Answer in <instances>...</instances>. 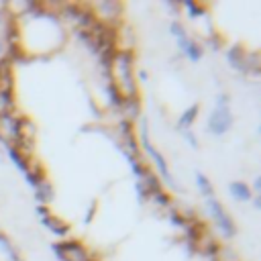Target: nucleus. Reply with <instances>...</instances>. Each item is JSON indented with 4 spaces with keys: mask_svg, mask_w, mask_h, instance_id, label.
<instances>
[{
    "mask_svg": "<svg viewBox=\"0 0 261 261\" xmlns=\"http://www.w3.org/2000/svg\"><path fill=\"white\" fill-rule=\"evenodd\" d=\"M116 133H118V137H120V139H126V137L137 135V133H135V124H133V122H128V120H122V118L116 122Z\"/></svg>",
    "mask_w": 261,
    "mask_h": 261,
    "instance_id": "28",
    "label": "nucleus"
},
{
    "mask_svg": "<svg viewBox=\"0 0 261 261\" xmlns=\"http://www.w3.org/2000/svg\"><path fill=\"white\" fill-rule=\"evenodd\" d=\"M94 16L108 24V27H116L120 29V22H122V14H124V4L122 2H112V0H104V2H94L90 4Z\"/></svg>",
    "mask_w": 261,
    "mask_h": 261,
    "instance_id": "5",
    "label": "nucleus"
},
{
    "mask_svg": "<svg viewBox=\"0 0 261 261\" xmlns=\"http://www.w3.org/2000/svg\"><path fill=\"white\" fill-rule=\"evenodd\" d=\"M222 45H224V39H222L218 33H210V35H208V47H210V49L218 51V49H222Z\"/></svg>",
    "mask_w": 261,
    "mask_h": 261,
    "instance_id": "29",
    "label": "nucleus"
},
{
    "mask_svg": "<svg viewBox=\"0 0 261 261\" xmlns=\"http://www.w3.org/2000/svg\"><path fill=\"white\" fill-rule=\"evenodd\" d=\"M261 69V55L259 51H247L245 53V73H259Z\"/></svg>",
    "mask_w": 261,
    "mask_h": 261,
    "instance_id": "24",
    "label": "nucleus"
},
{
    "mask_svg": "<svg viewBox=\"0 0 261 261\" xmlns=\"http://www.w3.org/2000/svg\"><path fill=\"white\" fill-rule=\"evenodd\" d=\"M228 192L234 200L239 202H251L253 200V192H251V186L245 184V181H230L228 184Z\"/></svg>",
    "mask_w": 261,
    "mask_h": 261,
    "instance_id": "18",
    "label": "nucleus"
},
{
    "mask_svg": "<svg viewBox=\"0 0 261 261\" xmlns=\"http://www.w3.org/2000/svg\"><path fill=\"white\" fill-rule=\"evenodd\" d=\"M0 165H4V151H2V147H0Z\"/></svg>",
    "mask_w": 261,
    "mask_h": 261,
    "instance_id": "36",
    "label": "nucleus"
},
{
    "mask_svg": "<svg viewBox=\"0 0 261 261\" xmlns=\"http://www.w3.org/2000/svg\"><path fill=\"white\" fill-rule=\"evenodd\" d=\"M41 224H43V226H45L49 232H53L55 237H59L61 241H63V239H67V237H69V230H71L69 222L61 220V218H59V216H55L53 212H51L49 216L41 218Z\"/></svg>",
    "mask_w": 261,
    "mask_h": 261,
    "instance_id": "11",
    "label": "nucleus"
},
{
    "mask_svg": "<svg viewBox=\"0 0 261 261\" xmlns=\"http://www.w3.org/2000/svg\"><path fill=\"white\" fill-rule=\"evenodd\" d=\"M232 126V112L228 104H216L208 116V133L214 137H222Z\"/></svg>",
    "mask_w": 261,
    "mask_h": 261,
    "instance_id": "7",
    "label": "nucleus"
},
{
    "mask_svg": "<svg viewBox=\"0 0 261 261\" xmlns=\"http://www.w3.org/2000/svg\"><path fill=\"white\" fill-rule=\"evenodd\" d=\"M12 112H16V92L14 94L0 92V116L12 114Z\"/></svg>",
    "mask_w": 261,
    "mask_h": 261,
    "instance_id": "25",
    "label": "nucleus"
},
{
    "mask_svg": "<svg viewBox=\"0 0 261 261\" xmlns=\"http://www.w3.org/2000/svg\"><path fill=\"white\" fill-rule=\"evenodd\" d=\"M6 155H8V159L12 161V165H14L18 171H22V173L29 169V165H31V161H33V159L24 157L14 145H8V147H6Z\"/></svg>",
    "mask_w": 261,
    "mask_h": 261,
    "instance_id": "19",
    "label": "nucleus"
},
{
    "mask_svg": "<svg viewBox=\"0 0 261 261\" xmlns=\"http://www.w3.org/2000/svg\"><path fill=\"white\" fill-rule=\"evenodd\" d=\"M224 53H226V61H228V65H230L232 69L245 73V53H247V49H245L241 43H234V45H230Z\"/></svg>",
    "mask_w": 261,
    "mask_h": 261,
    "instance_id": "13",
    "label": "nucleus"
},
{
    "mask_svg": "<svg viewBox=\"0 0 261 261\" xmlns=\"http://www.w3.org/2000/svg\"><path fill=\"white\" fill-rule=\"evenodd\" d=\"M110 77L120 90L124 98L139 96V84H137V73H135V51L133 49H118L112 67H110Z\"/></svg>",
    "mask_w": 261,
    "mask_h": 261,
    "instance_id": "1",
    "label": "nucleus"
},
{
    "mask_svg": "<svg viewBox=\"0 0 261 261\" xmlns=\"http://www.w3.org/2000/svg\"><path fill=\"white\" fill-rule=\"evenodd\" d=\"M37 214H39L41 218H45V216L51 214V210H49V206H37Z\"/></svg>",
    "mask_w": 261,
    "mask_h": 261,
    "instance_id": "34",
    "label": "nucleus"
},
{
    "mask_svg": "<svg viewBox=\"0 0 261 261\" xmlns=\"http://www.w3.org/2000/svg\"><path fill=\"white\" fill-rule=\"evenodd\" d=\"M51 251L59 261H90L94 255L88 251V247L77 239H63L51 243Z\"/></svg>",
    "mask_w": 261,
    "mask_h": 261,
    "instance_id": "4",
    "label": "nucleus"
},
{
    "mask_svg": "<svg viewBox=\"0 0 261 261\" xmlns=\"http://www.w3.org/2000/svg\"><path fill=\"white\" fill-rule=\"evenodd\" d=\"M104 90H106L108 106H110V108H114V110H118V108H120V104H122V100H124V96L120 94V90L116 88V84H114L112 80H108V82H104Z\"/></svg>",
    "mask_w": 261,
    "mask_h": 261,
    "instance_id": "20",
    "label": "nucleus"
},
{
    "mask_svg": "<svg viewBox=\"0 0 261 261\" xmlns=\"http://www.w3.org/2000/svg\"><path fill=\"white\" fill-rule=\"evenodd\" d=\"M181 6L186 8V12H188V16L190 18H202V16H206L208 14V6L206 4H202V2H194V0H184L181 2Z\"/></svg>",
    "mask_w": 261,
    "mask_h": 261,
    "instance_id": "22",
    "label": "nucleus"
},
{
    "mask_svg": "<svg viewBox=\"0 0 261 261\" xmlns=\"http://www.w3.org/2000/svg\"><path fill=\"white\" fill-rule=\"evenodd\" d=\"M151 202H155V204H157L159 208H167V210H169V208L173 206L171 194H169V192H165V190H159V192H157V194H155V196L151 198Z\"/></svg>",
    "mask_w": 261,
    "mask_h": 261,
    "instance_id": "27",
    "label": "nucleus"
},
{
    "mask_svg": "<svg viewBox=\"0 0 261 261\" xmlns=\"http://www.w3.org/2000/svg\"><path fill=\"white\" fill-rule=\"evenodd\" d=\"M198 114H200V104L198 102H194L192 106H188L181 114H179V118H177V122H175V126L184 133V130H190V126L196 122V118H198Z\"/></svg>",
    "mask_w": 261,
    "mask_h": 261,
    "instance_id": "16",
    "label": "nucleus"
},
{
    "mask_svg": "<svg viewBox=\"0 0 261 261\" xmlns=\"http://www.w3.org/2000/svg\"><path fill=\"white\" fill-rule=\"evenodd\" d=\"M196 186H198L200 194H202L206 200H208V198H214V186H212V181H210V177H208L206 173L196 171Z\"/></svg>",
    "mask_w": 261,
    "mask_h": 261,
    "instance_id": "23",
    "label": "nucleus"
},
{
    "mask_svg": "<svg viewBox=\"0 0 261 261\" xmlns=\"http://www.w3.org/2000/svg\"><path fill=\"white\" fill-rule=\"evenodd\" d=\"M167 218H169V222H171L175 228H181V230H184V228L190 224V220L194 218V214H186L184 210H177L175 206H171Z\"/></svg>",
    "mask_w": 261,
    "mask_h": 261,
    "instance_id": "21",
    "label": "nucleus"
},
{
    "mask_svg": "<svg viewBox=\"0 0 261 261\" xmlns=\"http://www.w3.org/2000/svg\"><path fill=\"white\" fill-rule=\"evenodd\" d=\"M253 190H255V196L261 194V177H259V175L253 179ZM253 190H251V192H253Z\"/></svg>",
    "mask_w": 261,
    "mask_h": 261,
    "instance_id": "33",
    "label": "nucleus"
},
{
    "mask_svg": "<svg viewBox=\"0 0 261 261\" xmlns=\"http://www.w3.org/2000/svg\"><path fill=\"white\" fill-rule=\"evenodd\" d=\"M0 249L6 253V257H8L10 261H20V253L16 251V247L12 245V241L8 239V234L2 232V230H0Z\"/></svg>",
    "mask_w": 261,
    "mask_h": 261,
    "instance_id": "26",
    "label": "nucleus"
},
{
    "mask_svg": "<svg viewBox=\"0 0 261 261\" xmlns=\"http://www.w3.org/2000/svg\"><path fill=\"white\" fill-rule=\"evenodd\" d=\"M0 53L4 55V47H2V41H0Z\"/></svg>",
    "mask_w": 261,
    "mask_h": 261,
    "instance_id": "37",
    "label": "nucleus"
},
{
    "mask_svg": "<svg viewBox=\"0 0 261 261\" xmlns=\"http://www.w3.org/2000/svg\"><path fill=\"white\" fill-rule=\"evenodd\" d=\"M206 208H208V212H210L214 224L222 230L224 237H234V234H237V224H234L232 216H230V214L226 212V208L216 200V196L206 200Z\"/></svg>",
    "mask_w": 261,
    "mask_h": 261,
    "instance_id": "6",
    "label": "nucleus"
},
{
    "mask_svg": "<svg viewBox=\"0 0 261 261\" xmlns=\"http://www.w3.org/2000/svg\"><path fill=\"white\" fill-rule=\"evenodd\" d=\"M96 210H98V202H96V200H92V202H90V206H88V210H86L84 224H92V220H94V216H96Z\"/></svg>",
    "mask_w": 261,
    "mask_h": 261,
    "instance_id": "31",
    "label": "nucleus"
},
{
    "mask_svg": "<svg viewBox=\"0 0 261 261\" xmlns=\"http://www.w3.org/2000/svg\"><path fill=\"white\" fill-rule=\"evenodd\" d=\"M55 198V190H53V184L49 179L41 181L37 188H35V200H37V206H49Z\"/></svg>",
    "mask_w": 261,
    "mask_h": 261,
    "instance_id": "17",
    "label": "nucleus"
},
{
    "mask_svg": "<svg viewBox=\"0 0 261 261\" xmlns=\"http://www.w3.org/2000/svg\"><path fill=\"white\" fill-rule=\"evenodd\" d=\"M0 92L14 94V65L4 55L0 57Z\"/></svg>",
    "mask_w": 261,
    "mask_h": 261,
    "instance_id": "12",
    "label": "nucleus"
},
{
    "mask_svg": "<svg viewBox=\"0 0 261 261\" xmlns=\"http://www.w3.org/2000/svg\"><path fill=\"white\" fill-rule=\"evenodd\" d=\"M22 116L24 114H2L0 116V139L2 145H16L20 141V126H22Z\"/></svg>",
    "mask_w": 261,
    "mask_h": 261,
    "instance_id": "8",
    "label": "nucleus"
},
{
    "mask_svg": "<svg viewBox=\"0 0 261 261\" xmlns=\"http://www.w3.org/2000/svg\"><path fill=\"white\" fill-rule=\"evenodd\" d=\"M59 16L75 27V31H90L92 24L98 20L90 8V4H77V2H67V4H57Z\"/></svg>",
    "mask_w": 261,
    "mask_h": 261,
    "instance_id": "2",
    "label": "nucleus"
},
{
    "mask_svg": "<svg viewBox=\"0 0 261 261\" xmlns=\"http://www.w3.org/2000/svg\"><path fill=\"white\" fill-rule=\"evenodd\" d=\"M139 80L141 82H147V71L145 69H139Z\"/></svg>",
    "mask_w": 261,
    "mask_h": 261,
    "instance_id": "35",
    "label": "nucleus"
},
{
    "mask_svg": "<svg viewBox=\"0 0 261 261\" xmlns=\"http://www.w3.org/2000/svg\"><path fill=\"white\" fill-rule=\"evenodd\" d=\"M184 137L188 139V143H190L194 149H198V139L194 137V133H192V130H184Z\"/></svg>",
    "mask_w": 261,
    "mask_h": 261,
    "instance_id": "32",
    "label": "nucleus"
},
{
    "mask_svg": "<svg viewBox=\"0 0 261 261\" xmlns=\"http://www.w3.org/2000/svg\"><path fill=\"white\" fill-rule=\"evenodd\" d=\"M220 243L210 234V232H206L202 239H200V243L196 245V251L198 253H202L204 257H208V259H216V255H218V251H220Z\"/></svg>",
    "mask_w": 261,
    "mask_h": 261,
    "instance_id": "14",
    "label": "nucleus"
},
{
    "mask_svg": "<svg viewBox=\"0 0 261 261\" xmlns=\"http://www.w3.org/2000/svg\"><path fill=\"white\" fill-rule=\"evenodd\" d=\"M90 261H96V257H94V259H90Z\"/></svg>",
    "mask_w": 261,
    "mask_h": 261,
    "instance_id": "38",
    "label": "nucleus"
},
{
    "mask_svg": "<svg viewBox=\"0 0 261 261\" xmlns=\"http://www.w3.org/2000/svg\"><path fill=\"white\" fill-rule=\"evenodd\" d=\"M169 33H171L175 39H179V37H181V35H186L188 31H186V27H184L179 20H173V22L169 24Z\"/></svg>",
    "mask_w": 261,
    "mask_h": 261,
    "instance_id": "30",
    "label": "nucleus"
},
{
    "mask_svg": "<svg viewBox=\"0 0 261 261\" xmlns=\"http://www.w3.org/2000/svg\"><path fill=\"white\" fill-rule=\"evenodd\" d=\"M139 147L151 157V161H153L155 167L159 169V173H161V177L165 179V184L171 186V188H175V179H173V175H171V171H169V167H167L165 157H163V155L153 147V143L149 141V124H147L145 118H141V122H139Z\"/></svg>",
    "mask_w": 261,
    "mask_h": 261,
    "instance_id": "3",
    "label": "nucleus"
},
{
    "mask_svg": "<svg viewBox=\"0 0 261 261\" xmlns=\"http://www.w3.org/2000/svg\"><path fill=\"white\" fill-rule=\"evenodd\" d=\"M177 41V47H179V51L190 59V61H200L202 59V55H204V47L196 41V39H192L188 33L186 35H181L179 39H175Z\"/></svg>",
    "mask_w": 261,
    "mask_h": 261,
    "instance_id": "9",
    "label": "nucleus"
},
{
    "mask_svg": "<svg viewBox=\"0 0 261 261\" xmlns=\"http://www.w3.org/2000/svg\"><path fill=\"white\" fill-rule=\"evenodd\" d=\"M24 179H27V184H29L33 190H35L41 181L47 179V171H45V167L41 165V161H31L29 169L24 171Z\"/></svg>",
    "mask_w": 261,
    "mask_h": 261,
    "instance_id": "15",
    "label": "nucleus"
},
{
    "mask_svg": "<svg viewBox=\"0 0 261 261\" xmlns=\"http://www.w3.org/2000/svg\"><path fill=\"white\" fill-rule=\"evenodd\" d=\"M141 110H143V104H141V96H133V98H124L120 108H118V114L122 120H128L135 124L137 118H141Z\"/></svg>",
    "mask_w": 261,
    "mask_h": 261,
    "instance_id": "10",
    "label": "nucleus"
}]
</instances>
